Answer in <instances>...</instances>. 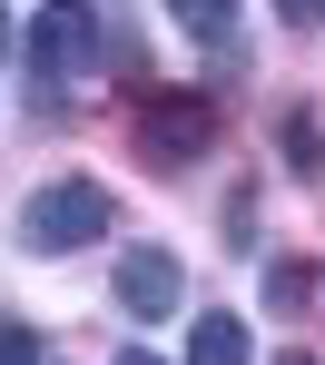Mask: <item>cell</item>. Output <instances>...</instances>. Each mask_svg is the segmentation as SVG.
Returning a JSON list of instances; mask_svg holds the SVG:
<instances>
[{
	"label": "cell",
	"instance_id": "6da1fadb",
	"mask_svg": "<svg viewBox=\"0 0 325 365\" xmlns=\"http://www.w3.org/2000/svg\"><path fill=\"white\" fill-rule=\"evenodd\" d=\"M99 227H109V187H99V178H60V187H40V197H30V217H20V237L40 247V257H79Z\"/></svg>",
	"mask_w": 325,
	"mask_h": 365
},
{
	"label": "cell",
	"instance_id": "7a4b0ae2",
	"mask_svg": "<svg viewBox=\"0 0 325 365\" xmlns=\"http://www.w3.org/2000/svg\"><path fill=\"white\" fill-rule=\"evenodd\" d=\"M30 60H40V89L50 79H89L99 69V10L89 0H50L30 20Z\"/></svg>",
	"mask_w": 325,
	"mask_h": 365
},
{
	"label": "cell",
	"instance_id": "3957f363",
	"mask_svg": "<svg viewBox=\"0 0 325 365\" xmlns=\"http://www.w3.org/2000/svg\"><path fill=\"white\" fill-rule=\"evenodd\" d=\"M138 148H148L158 168H178L188 148H207V99H197V89H148V99H138Z\"/></svg>",
	"mask_w": 325,
	"mask_h": 365
},
{
	"label": "cell",
	"instance_id": "277c9868",
	"mask_svg": "<svg viewBox=\"0 0 325 365\" xmlns=\"http://www.w3.org/2000/svg\"><path fill=\"white\" fill-rule=\"evenodd\" d=\"M178 297H188V277H178V257H168V247H129V257H119V306H129L138 326L178 316Z\"/></svg>",
	"mask_w": 325,
	"mask_h": 365
},
{
	"label": "cell",
	"instance_id": "5b68a950",
	"mask_svg": "<svg viewBox=\"0 0 325 365\" xmlns=\"http://www.w3.org/2000/svg\"><path fill=\"white\" fill-rule=\"evenodd\" d=\"M188 365H247V326H237L227 306H207L188 326Z\"/></svg>",
	"mask_w": 325,
	"mask_h": 365
},
{
	"label": "cell",
	"instance_id": "8992f818",
	"mask_svg": "<svg viewBox=\"0 0 325 365\" xmlns=\"http://www.w3.org/2000/svg\"><path fill=\"white\" fill-rule=\"evenodd\" d=\"M306 297H316V277H306L296 257H276V267H266V306H276V316H296Z\"/></svg>",
	"mask_w": 325,
	"mask_h": 365
},
{
	"label": "cell",
	"instance_id": "52a82bcc",
	"mask_svg": "<svg viewBox=\"0 0 325 365\" xmlns=\"http://www.w3.org/2000/svg\"><path fill=\"white\" fill-rule=\"evenodd\" d=\"M276 148H286V168H296V178H316V168H325V148H316V119H306V109H296V119L276 128Z\"/></svg>",
	"mask_w": 325,
	"mask_h": 365
},
{
	"label": "cell",
	"instance_id": "ba28073f",
	"mask_svg": "<svg viewBox=\"0 0 325 365\" xmlns=\"http://www.w3.org/2000/svg\"><path fill=\"white\" fill-rule=\"evenodd\" d=\"M0 365H40V326H20V316H0Z\"/></svg>",
	"mask_w": 325,
	"mask_h": 365
},
{
	"label": "cell",
	"instance_id": "9c48e42d",
	"mask_svg": "<svg viewBox=\"0 0 325 365\" xmlns=\"http://www.w3.org/2000/svg\"><path fill=\"white\" fill-rule=\"evenodd\" d=\"M168 10H178L188 30H227V10H237V0H168Z\"/></svg>",
	"mask_w": 325,
	"mask_h": 365
},
{
	"label": "cell",
	"instance_id": "30bf717a",
	"mask_svg": "<svg viewBox=\"0 0 325 365\" xmlns=\"http://www.w3.org/2000/svg\"><path fill=\"white\" fill-rule=\"evenodd\" d=\"M276 20H286V30H316V20H325V0H276Z\"/></svg>",
	"mask_w": 325,
	"mask_h": 365
},
{
	"label": "cell",
	"instance_id": "8fae6325",
	"mask_svg": "<svg viewBox=\"0 0 325 365\" xmlns=\"http://www.w3.org/2000/svg\"><path fill=\"white\" fill-rule=\"evenodd\" d=\"M0 50H10V20H0Z\"/></svg>",
	"mask_w": 325,
	"mask_h": 365
},
{
	"label": "cell",
	"instance_id": "7c38bea8",
	"mask_svg": "<svg viewBox=\"0 0 325 365\" xmlns=\"http://www.w3.org/2000/svg\"><path fill=\"white\" fill-rule=\"evenodd\" d=\"M286 365H316V356H286Z\"/></svg>",
	"mask_w": 325,
	"mask_h": 365
},
{
	"label": "cell",
	"instance_id": "4fadbf2b",
	"mask_svg": "<svg viewBox=\"0 0 325 365\" xmlns=\"http://www.w3.org/2000/svg\"><path fill=\"white\" fill-rule=\"evenodd\" d=\"M129 365H158V356H129Z\"/></svg>",
	"mask_w": 325,
	"mask_h": 365
}]
</instances>
